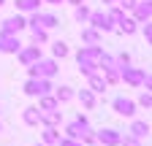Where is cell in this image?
I'll return each instance as SVG.
<instances>
[{
  "label": "cell",
  "instance_id": "6da1fadb",
  "mask_svg": "<svg viewBox=\"0 0 152 146\" xmlns=\"http://www.w3.org/2000/svg\"><path fill=\"white\" fill-rule=\"evenodd\" d=\"M101 54H103V51L95 46V43H92V46H84L79 54H76V60H79V68H82L84 76L95 73V68H101V65H98V57H101Z\"/></svg>",
  "mask_w": 152,
  "mask_h": 146
},
{
  "label": "cell",
  "instance_id": "7a4b0ae2",
  "mask_svg": "<svg viewBox=\"0 0 152 146\" xmlns=\"http://www.w3.org/2000/svg\"><path fill=\"white\" fill-rule=\"evenodd\" d=\"M19 49H22V43H19L16 33H0V51L3 54H16Z\"/></svg>",
  "mask_w": 152,
  "mask_h": 146
},
{
  "label": "cell",
  "instance_id": "3957f363",
  "mask_svg": "<svg viewBox=\"0 0 152 146\" xmlns=\"http://www.w3.org/2000/svg\"><path fill=\"white\" fill-rule=\"evenodd\" d=\"M27 27H41V30H49V27H57V19L52 14H33L30 16V22H27Z\"/></svg>",
  "mask_w": 152,
  "mask_h": 146
},
{
  "label": "cell",
  "instance_id": "277c9868",
  "mask_svg": "<svg viewBox=\"0 0 152 146\" xmlns=\"http://www.w3.org/2000/svg\"><path fill=\"white\" fill-rule=\"evenodd\" d=\"M35 79L41 76V79H52L54 73H57V62L54 60H35Z\"/></svg>",
  "mask_w": 152,
  "mask_h": 146
},
{
  "label": "cell",
  "instance_id": "5b68a950",
  "mask_svg": "<svg viewBox=\"0 0 152 146\" xmlns=\"http://www.w3.org/2000/svg\"><path fill=\"white\" fill-rule=\"evenodd\" d=\"M114 111H117L120 116H133L136 114V103L128 100V98H117L114 100Z\"/></svg>",
  "mask_w": 152,
  "mask_h": 146
},
{
  "label": "cell",
  "instance_id": "8992f818",
  "mask_svg": "<svg viewBox=\"0 0 152 146\" xmlns=\"http://www.w3.org/2000/svg\"><path fill=\"white\" fill-rule=\"evenodd\" d=\"M87 19L92 22V27H95V30H103V33H109V30L114 27V25H111V19H109L106 14H90Z\"/></svg>",
  "mask_w": 152,
  "mask_h": 146
},
{
  "label": "cell",
  "instance_id": "52a82bcc",
  "mask_svg": "<svg viewBox=\"0 0 152 146\" xmlns=\"http://www.w3.org/2000/svg\"><path fill=\"white\" fill-rule=\"evenodd\" d=\"M120 76H122L128 84H141L147 73H144V70H136V68H122V70H120Z\"/></svg>",
  "mask_w": 152,
  "mask_h": 146
},
{
  "label": "cell",
  "instance_id": "ba28073f",
  "mask_svg": "<svg viewBox=\"0 0 152 146\" xmlns=\"http://www.w3.org/2000/svg\"><path fill=\"white\" fill-rule=\"evenodd\" d=\"M25 27H27V22L22 19V16H8V19L3 22V33H19Z\"/></svg>",
  "mask_w": 152,
  "mask_h": 146
},
{
  "label": "cell",
  "instance_id": "9c48e42d",
  "mask_svg": "<svg viewBox=\"0 0 152 146\" xmlns=\"http://www.w3.org/2000/svg\"><path fill=\"white\" fill-rule=\"evenodd\" d=\"M19 60L25 65H33L35 60H41V49L38 46H30V49H19Z\"/></svg>",
  "mask_w": 152,
  "mask_h": 146
},
{
  "label": "cell",
  "instance_id": "30bf717a",
  "mask_svg": "<svg viewBox=\"0 0 152 146\" xmlns=\"http://www.w3.org/2000/svg\"><path fill=\"white\" fill-rule=\"evenodd\" d=\"M41 122H44L46 127H57V124L63 122V116H60V111L49 108V111H41Z\"/></svg>",
  "mask_w": 152,
  "mask_h": 146
},
{
  "label": "cell",
  "instance_id": "8fae6325",
  "mask_svg": "<svg viewBox=\"0 0 152 146\" xmlns=\"http://www.w3.org/2000/svg\"><path fill=\"white\" fill-rule=\"evenodd\" d=\"M98 141H101L103 146H117V143H120V133H117V130H101V133H98Z\"/></svg>",
  "mask_w": 152,
  "mask_h": 146
},
{
  "label": "cell",
  "instance_id": "7c38bea8",
  "mask_svg": "<svg viewBox=\"0 0 152 146\" xmlns=\"http://www.w3.org/2000/svg\"><path fill=\"white\" fill-rule=\"evenodd\" d=\"M133 8H136V19H139V22H149V16H152V6H149V0H144V3H136Z\"/></svg>",
  "mask_w": 152,
  "mask_h": 146
},
{
  "label": "cell",
  "instance_id": "4fadbf2b",
  "mask_svg": "<svg viewBox=\"0 0 152 146\" xmlns=\"http://www.w3.org/2000/svg\"><path fill=\"white\" fill-rule=\"evenodd\" d=\"M22 119H25V124H38V122H41V108H35V106L25 108Z\"/></svg>",
  "mask_w": 152,
  "mask_h": 146
},
{
  "label": "cell",
  "instance_id": "5bb4252c",
  "mask_svg": "<svg viewBox=\"0 0 152 146\" xmlns=\"http://www.w3.org/2000/svg\"><path fill=\"white\" fill-rule=\"evenodd\" d=\"M41 3H44V0H16V8L19 11H38Z\"/></svg>",
  "mask_w": 152,
  "mask_h": 146
},
{
  "label": "cell",
  "instance_id": "9a60e30c",
  "mask_svg": "<svg viewBox=\"0 0 152 146\" xmlns=\"http://www.w3.org/2000/svg\"><path fill=\"white\" fill-rule=\"evenodd\" d=\"M90 87H92V92H106V81L101 79V76H95V73H90Z\"/></svg>",
  "mask_w": 152,
  "mask_h": 146
},
{
  "label": "cell",
  "instance_id": "2e32d148",
  "mask_svg": "<svg viewBox=\"0 0 152 146\" xmlns=\"http://www.w3.org/2000/svg\"><path fill=\"white\" fill-rule=\"evenodd\" d=\"M130 133L136 135V138H144V135H149V124H147V122H133Z\"/></svg>",
  "mask_w": 152,
  "mask_h": 146
},
{
  "label": "cell",
  "instance_id": "e0dca14e",
  "mask_svg": "<svg viewBox=\"0 0 152 146\" xmlns=\"http://www.w3.org/2000/svg\"><path fill=\"white\" fill-rule=\"evenodd\" d=\"M57 141H60V133H57V127H46V130H44V143H57Z\"/></svg>",
  "mask_w": 152,
  "mask_h": 146
},
{
  "label": "cell",
  "instance_id": "ac0fdd59",
  "mask_svg": "<svg viewBox=\"0 0 152 146\" xmlns=\"http://www.w3.org/2000/svg\"><path fill=\"white\" fill-rule=\"evenodd\" d=\"M52 54L54 57H68V43H63V41L52 43Z\"/></svg>",
  "mask_w": 152,
  "mask_h": 146
},
{
  "label": "cell",
  "instance_id": "d6986e66",
  "mask_svg": "<svg viewBox=\"0 0 152 146\" xmlns=\"http://www.w3.org/2000/svg\"><path fill=\"white\" fill-rule=\"evenodd\" d=\"M117 25H122V33H128V35H133V33H136V19H125V16H122Z\"/></svg>",
  "mask_w": 152,
  "mask_h": 146
},
{
  "label": "cell",
  "instance_id": "ffe728a7",
  "mask_svg": "<svg viewBox=\"0 0 152 146\" xmlns=\"http://www.w3.org/2000/svg\"><path fill=\"white\" fill-rule=\"evenodd\" d=\"M71 98H73L71 87H60V89H57V103H68Z\"/></svg>",
  "mask_w": 152,
  "mask_h": 146
},
{
  "label": "cell",
  "instance_id": "44dd1931",
  "mask_svg": "<svg viewBox=\"0 0 152 146\" xmlns=\"http://www.w3.org/2000/svg\"><path fill=\"white\" fill-rule=\"evenodd\" d=\"M73 16H76V22H84V19H87V16H90V8L79 3V6H76V14H73Z\"/></svg>",
  "mask_w": 152,
  "mask_h": 146
},
{
  "label": "cell",
  "instance_id": "7402d4cb",
  "mask_svg": "<svg viewBox=\"0 0 152 146\" xmlns=\"http://www.w3.org/2000/svg\"><path fill=\"white\" fill-rule=\"evenodd\" d=\"M79 98H82V103H84L87 108H92V106H95V98H92L90 89H82V95H79Z\"/></svg>",
  "mask_w": 152,
  "mask_h": 146
},
{
  "label": "cell",
  "instance_id": "603a6c76",
  "mask_svg": "<svg viewBox=\"0 0 152 146\" xmlns=\"http://www.w3.org/2000/svg\"><path fill=\"white\" fill-rule=\"evenodd\" d=\"M38 108H41V111H49V108H57V98H44Z\"/></svg>",
  "mask_w": 152,
  "mask_h": 146
},
{
  "label": "cell",
  "instance_id": "cb8c5ba5",
  "mask_svg": "<svg viewBox=\"0 0 152 146\" xmlns=\"http://www.w3.org/2000/svg\"><path fill=\"white\" fill-rule=\"evenodd\" d=\"M33 41H35V43H44V41H46V30L33 27Z\"/></svg>",
  "mask_w": 152,
  "mask_h": 146
},
{
  "label": "cell",
  "instance_id": "d4e9b609",
  "mask_svg": "<svg viewBox=\"0 0 152 146\" xmlns=\"http://www.w3.org/2000/svg\"><path fill=\"white\" fill-rule=\"evenodd\" d=\"M25 92H27V95H38V79H30V81L25 84Z\"/></svg>",
  "mask_w": 152,
  "mask_h": 146
},
{
  "label": "cell",
  "instance_id": "484cf974",
  "mask_svg": "<svg viewBox=\"0 0 152 146\" xmlns=\"http://www.w3.org/2000/svg\"><path fill=\"white\" fill-rule=\"evenodd\" d=\"M82 38H84L87 43H95V41H98V33H95V27H92V30H84V33H82Z\"/></svg>",
  "mask_w": 152,
  "mask_h": 146
},
{
  "label": "cell",
  "instance_id": "4316f807",
  "mask_svg": "<svg viewBox=\"0 0 152 146\" xmlns=\"http://www.w3.org/2000/svg\"><path fill=\"white\" fill-rule=\"evenodd\" d=\"M122 16H125V14H122V8H111V11H109V19H111V22H120Z\"/></svg>",
  "mask_w": 152,
  "mask_h": 146
},
{
  "label": "cell",
  "instance_id": "83f0119b",
  "mask_svg": "<svg viewBox=\"0 0 152 146\" xmlns=\"http://www.w3.org/2000/svg\"><path fill=\"white\" fill-rule=\"evenodd\" d=\"M139 103H141L144 108H149V106H152V98H149V89H147V92H141V98H139Z\"/></svg>",
  "mask_w": 152,
  "mask_h": 146
},
{
  "label": "cell",
  "instance_id": "f1b7e54d",
  "mask_svg": "<svg viewBox=\"0 0 152 146\" xmlns=\"http://www.w3.org/2000/svg\"><path fill=\"white\" fill-rule=\"evenodd\" d=\"M120 143H122V146H139V138H136V135H130V138H120Z\"/></svg>",
  "mask_w": 152,
  "mask_h": 146
},
{
  "label": "cell",
  "instance_id": "f546056e",
  "mask_svg": "<svg viewBox=\"0 0 152 146\" xmlns=\"http://www.w3.org/2000/svg\"><path fill=\"white\" fill-rule=\"evenodd\" d=\"M60 146H82L76 138H65V141H60Z\"/></svg>",
  "mask_w": 152,
  "mask_h": 146
},
{
  "label": "cell",
  "instance_id": "4dcf8cb0",
  "mask_svg": "<svg viewBox=\"0 0 152 146\" xmlns=\"http://www.w3.org/2000/svg\"><path fill=\"white\" fill-rule=\"evenodd\" d=\"M117 6H120V8H133V6H136V0H120Z\"/></svg>",
  "mask_w": 152,
  "mask_h": 146
},
{
  "label": "cell",
  "instance_id": "1f68e13d",
  "mask_svg": "<svg viewBox=\"0 0 152 146\" xmlns=\"http://www.w3.org/2000/svg\"><path fill=\"white\" fill-rule=\"evenodd\" d=\"M141 33H144V38H147V41H149V38H152V27H149V22H147V25H144V30H141Z\"/></svg>",
  "mask_w": 152,
  "mask_h": 146
},
{
  "label": "cell",
  "instance_id": "d6a6232c",
  "mask_svg": "<svg viewBox=\"0 0 152 146\" xmlns=\"http://www.w3.org/2000/svg\"><path fill=\"white\" fill-rule=\"evenodd\" d=\"M103 3H106V6H117V0H103Z\"/></svg>",
  "mask_w": 152,
  "mask_h": 146
},
{
  "label": "cell",
  "instance_id": "836d02e7",
  "mask_svg": "<svg viewBox=\"0 0 152 146\" xmlns=\"http://www.w3.org/2000/svg\"><path fill=\"white\" fill-rule=\"evenodd\" d=\"M68 3H73V6H79V3H82V0H68Z\"/></svg>",
  "mask_w": 152,
  "mask_h": 146
},
{
  "label": "cell",
  "instance_id": "e575fe53",
  "mask_svg": "<svg viewBox=\"0 0 152 146\" xmlns=\"http://www.w3.org/2000/svg\"><path fill=\"white\" fill-rule=\"evenodd\" d=\"M46 3H54V6H57V3H63V0H46Z\"/></svg>",
  "mask_w": 152,
  "mask_h": 146
},
{
  "label": "cell",
  "instance_id": "d590c367",
  "mask_svg": "<svg viewBox=\"0 0 152 146\" xmlns=\"http://www.w3.org/2000/svg\"><path fill=\"white\" fill-rule=\"evenodd\" d=\"M0 6H3V0H0Z\"/></svg>",
  "mask_w": 152,
  "mask_h": 146
},
{
  "label": "cell",
  "instance_id": "8d00e7d4",
  "mask_svg": "<svg viewBox=\"0 0 152 146\" xmlns=\"http://www.w3.org/2000/svg\"><path fill=\"white\" fill-rule=\"evenodd\" d=\"M0 130H3V127H0Z\"/></svg>",
  "mask_w": 152,
  "mask_h": 146
}]
</instances>
